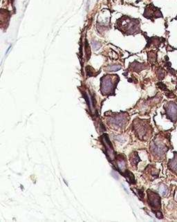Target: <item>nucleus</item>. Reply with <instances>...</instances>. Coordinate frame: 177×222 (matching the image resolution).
Returning <instances> with one entry per match:
<instances>
[{
    "label": "nucleus",
    "instance_id": "obj_1",
    "mask_svg": "<svg viewBox=\"0 0 177 222\" xmlns=\"http://www.w3.org/2000/svg\"><path fill=\"white\" fill-rule=\"evenodd\" d=\"M148 201L151 207L153 208H161V198L156 193L148 190Z\"/></svg>",
    "mask_w": 177,
    "mask_h": 222
},
{
    "label": "nucleus",
    "instance_id": "obj_2",
    "mask_svg": "<svg viewBox=\"0 0 177 222\" xmlns=\"http://www.w3.org/2000/svg\"><path fill=\"white\" fill-rule=\"evenodd\" d=\"M165 108L166 109L167 117L174 123L177 120V104L172 102H170Z\"/></svg>",
    "mask_w": 177,
    "mask_h": 222
},
{
    "label": "nucleus",
    "instance_id": "obj_3",
    "mask_svg": "<svg viewBox=\"0 0 177 222\" xmlns=\"http://www.w3.org/2000/svg\"><path fill=\"white\" fill-rule=\"evenodd\" d=\"M113 88V83L111 82V80L110 77H103L102 79L101 89L103 93H107L111 89Z\"/></svg>",
    "mask_w": 177,
    "mask_h": 222
},
{
    "label": "nucleus",
    "instance_id": "obj_4",
    "mask_svg": "<svg viewBox=\"0 0 177 222\" xmlns=\"http://www.w3.org/2000/svg\"><path fill=\"white\" fill-rule=\"evenodd\" d=\"M175 156L174 157V160H170V161L168 163V166L170 167V169H172V171H177V152H175Z\"/></svg>",
    "mask_w": 177,
    "mask_h": 222
},
{
    "label": "nucleus",
    "instance_id": "obj_5",
    "mask_svg": "<svg viewBox=\"0 0 177 222\" xmlns=\"http://www.w3.org/2000/svg\"><path fill=\"white\" fill-rule=\"evenodd\" d=\"M124 176L127 178L129 182H130V183H135V179L134 177L133 174L131 173L130 171H126L125 174H122Z\"/></svg>",
    "mask_w": 177,
    "mask_h": 222
},
{
    "label": "nucleus",
    "instance_id": "obj_6",
    "mask_svg": "<svg viewBox=\"0 0 177 222\" xmlns=\"http://www.w3.org/2000/svg\"><path fill=\"white\" fill-rule=\"evenodd\" d=\"M160 192L161 194H162L163 196H165L167 194V193L168 192V189H167V187L165 186V185H161L160 186Z\"/></svg>",
    "mask_w": 177,
    "mask_h": 222
},
{
    "label": "nucleus",
    "instance_id": "obj_7",
    "mask_svg": "<svg viewBox=\"0 0 177 222\" xmlns=\"http://www.w3.org/2000/svg\"><path fill=\"white\" fill-rule=\"evenodd\" d=\"M132 161H132V164L136 165V166L137 163H138L140 161L139 157H138V154H137L136 152H135V155H133V156H132Z\"/></svg>",
    "mask_w": 177,
    "mask_h": 222
},
{
    "label": "nucleus",
    "instance_id": "obj_8",
    "mask_svg": "<svg viewBox=\"0 0 177 222\" xmlns=\"http://www.w3.org/2000/svg\"><path fill=\"white\" fill-rule=\"evenodd\" d=\"M111 121H112L114 123H115L116 125H121V124H122V118H121L120 117H115V118H114L112 120H111Z\"/></svg>",
    "mask_w": 177,
    "mask_h": 222
},
{
    "label": "nucleus",
    "instance_id": "obj_9",
    "mask_svg": "<svg viewBox=\"0 0 177 222\" xmlns=\"http://www.w3.org/2000/svg\"><path fill=\"white\" fill-rule=\"evenodd\" d=\"M118 167L120 170L123 171V169H125V162L123 161V160H119L118 161Z\"/></svg>",
    "mask_w": 177,
    "mask_h": 222
},
{
    "label": "nucleus",
    "instance_id": "obj_10",
    "mask_svg": "<svg viewBox=\"0 0 177 222\" xmlns=\"http://www.w3.org/2000/svg\"><path fill=\"white\" fill-rule=\"evenodd\" d=\"M120 69H121V66H118V65H113V66H109V67H108V70H109V71H114V72L120 70Z\"/></svg>",
    "mask_w": 177,
    "mask_h": 222
},
{
    "label": "nucleus",
    "instance_id": "obj_11",
    "mask_svg": "<svg viewBox=\"0 0 177 222\" xmlns=\"http://www.w3.org/2000/svg\"><path fill=\"white\" fill-rule=\"evenodd\" d=\"M165 76V71L163 70V69H160V70L159 71V75H158V76H159V78L160 79V80H162V79L164 78Z\"/></svg>",
    "mask_w": 177,
    "mask_h": 222
},
{
    "label": "nucleus",
    "instance_id": "obj_12",
    "mask_svg": "<svg viewBox=\"0 0 177 222\" xmlns=\"http://www.w3.org/2000/svg\"><path fill=\"white\" fill-rule=\"evenodd\" d=\"M92 45H93V47L94 49H95V50H97V49H98L100 48V44L98 43V42H96V41H92Z\"/></svg>",
    "mask_w": 177,
    "mask_h": 222
}]
</instances>
